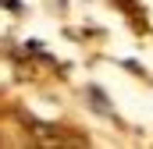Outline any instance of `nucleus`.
Returning <instances> with one entry per match:
<instances>
[{"mask_svg":"<svg viewBox=\"0 0 153 149\" xmlns=\"http://www.w3.org/2000/svg\"><path fill=\"white\" fill-rule=\"evenodd\" d=\"M0 7H7V11H22V4H18V0H0Z\"/></svg>","mask_w":153,"mask_h":149,"instance_id":"f257e3e1","label":"nucleus"}]
</instances>
